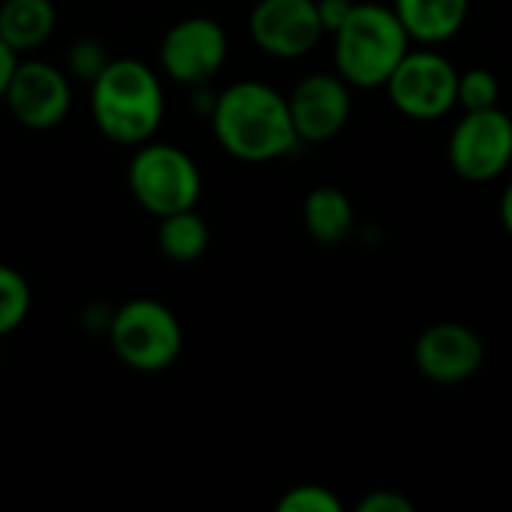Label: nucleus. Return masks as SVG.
<instances>
[{
    "mask_svg": "<svg viewBox=\"0 0 512 512\" xmlns=\"http://www.w3.org/2000/svg\"><path fill=\"white\" fill-rule=\"evenodd\" d=\"M210 126L219 147L249 165L285 159L303 144L291 120L288 96L258 78H243L219 90Z\"/></svg>",
    "mask_w": 512,
    "mask_h": 512,
    "instance_id": "1",
    "label": "nucleus"
},
{
    "mask_svg": "<svg viewBox=\"0 0 512 512\" xmlns=\"http://www.w3.org/2000/svg\"><path fill=\"white\" fill-rule=\"evenodd\" d=\"M90 117L114 144L138 147L150 141L165 120L162 78L135 57H114L90 84Z\"/></svg>",
    "mask_w": 512,
    "mask_h": 512,
    "instance_id": "2",
    "label": "nucleus"
},
{
    "mask_svg": "<svg viewBox=\"0 0 512 512\" xmlns=\"http://www.w3.org/2000/svg\"><path fill=\"white\" fill-rule=\"evenodd\" d=\"M411 45L414 42L393 6L381 0H357L351 18L333 33V63L351 87L375 90L387 87Z\"/></svg>",
    "mask_w": 512,
    "mask_h": 512,
    "instance_id": "3",
    "label": "nucleus"
},
{
    "mask_svg": "<svg viewBox=\"0 0 512 512\" xmlns=\"http://www.w3.org/2000/svg\"><path fill=\"white\" fill-rule=\"evenodd\" d=\"M105 336L114 357L141 375H159L171 369L183 351L180 318L153 297H132L120 303Z\"/></svg>",
    "mask_w": 512,
    "mask_h": 512,
    "instance_id": "4",
    "label": "nucleus"
},
{
    "mask_svg": "<svg viewBox=\"0 0 512 512\" xmlns=\"http://www.w3.org/2000/svg\"><path fill=\"white\" fill-rule=\"evenodd\" d=\"M126 183L135 204L156 219L198 207L204 189L198 162L183 147L153 138L135 147L126 168Z\"/></svg>",
    "mask_w": 512,
    "mask_h": 512,
    "instance_id": "5",
    "label": "nucleus"
},
{
    "mask_svg": "<svg viewBox=\"0 0 512 512\" xmlns=\"http://www.w3.org/2000/svg\"><path fill=\"white\" fill-rule=\"evenodd\" d=\"M387 93L399 114L432 123L459 108V69L432 45L411 48L390 75Z\"/></svg>",
    "mask_w": 512,
    "mask_h": 512,
    "instance_id": "6",
    "label": "nucleus"
},
{
    "mask_svg": "<svg viewBox=\"0 0 512 512\" xmlns=\"http://www.w3.org/2000/svg\"><path fill=\"white\" fill-rule=\"evenodd\" d=\"M450 168L465 183H492L512 165V117L501 108L465 111L447 141Z\"/></svg>",
    "mask_w": 512,
    "mask_h": 512,
    "instance_id": "7",
    "label": "nucleus"
},
{
    "mask_svg": "<svg viewBox=\"0 0 512 512\" xmlns=\"http://www.w3.org/2000/svg\"><path fill=\"white\" fill-rule=\"evenodd\" d=\"M228 48V33L219 21L207 15H189L165 30L159 42V66L174 84H210L222 72Z\"/></svg>",
    "mask_w": 512,
    "mask_h": 512,
    "instance_id": "8",
    "label": "nucleus"
},
{
    "mask_svg": "<svg viewBox=\"0 0 512 512\" xmlns=\"http://www.w3.org/2000/svg\"><path fill=\"white\" fill-rule=\"evenodd\" d=\"M3 105L12 114V120L21 123L24 129L45 132L60 126L72 111L69 72L39 57L18 60L3 93Z\"/></svg>",
    "mask_w": 512,
    "mask_h": 512,
    "instance_id": "9",
    "label": "nucleus"
},
{
    "mask_svg": "<svg viewBox=\"0 0 512 512\" xmlns=\"http://www.w3.org/2000/svg\"><path fill=\"white\" fill-rule=\"evenodd\" d=\"M249 36L264 54L297 60L321 42L324 27L315 0H258L249 12Z\"/></svg>",
    "mask_w": 512,
    "mask_h": 512,
    "instance_id": "10",
    "label": "nucleus"
},
{
    "mask_svg": "<svg viewBox=\"0 0 512 512\" xmlns=\"http://www.w3.org/2000/svg\"><path fill=\"white\" fill-rule=\"evenodd\" d=\"M351 90L339 72H312L297 81L288 93V108L303 144H324L348 126Z\"/></svg>",
    "mask_w": 512,
    "mask_h": 512,
    "instance_id": "11",
    "label": "nucleus"
},
{
    "mask_svg": "<svg viewBox=\"0 0 512 512\" xmlns=\"http://www.w3.org/2000/svg\"><path fill=\"white\" fill-rule=\"evenodd\" d=\"M414 363L432 384H462L483 369L486 345L468 324L438 321L417 336Z\"/></svg>",
    "mask_w": 512,
    "mask_h": 512,
    "instance_id": "12",
    "label": "nucleus"
},
{
    "mask_svg": "<svg viewBox=\"0 0 512 512\" xmlns=\"http://www.w3.org/2000/svg\"><path fill=\"white\" fill-rule=\"evenodd\" d=\"M393 9L411 42L435 48L450 42L465 27L471 0H393Z\"/></svg>",
    "mask_w": 512,
    "mask_h": 512,
    "instance_id": "13",
    "label": "nucleus"
},
{
    "mask_svg": "<svg viewBox=\"0 0 512 512\" xmlns=\"http://www.w3.org/2000/svg\"><path fill=\"white\" fill-rule=\"evenodd\" d=\"M57 27V9L51 0H3L0 3V39L21 57L42 48Z\"/></svg>",
    "mask_w": 512,
    "mask_h": 512,
    "instance_id": "14",
    "label": "nucleus"
},
{
    "mask_svg": "<svg viewBox=\"0 0 512 512\" xmlns=\"http://www.w3.org/2000/svg\"><path fill=\"white\" fill-rule=\"evenodd\" d=\"M357 222L348 192L339 186H315L303 198V225L309 237L321 246H336L351 237Z\"/></svg>",
    "mask_w": 512,
    "mask_h": 512,
    "instance_id": "15",
    "label": "nucleus"
},
{
    "mask_svg": "<svg viewBox=\"0 0 512 512\" xmlns=\"http://www.w3.org/2000/svg\"><path fill=\"white\" fill-rule=\"evenodd\" d=\"M156 246L174 264H195L210 246L207 219L195 207L162 216L156 228Z\"/></svg>",
    "mask_w": 512,
    "mask_h": 512,
    "instance_id": "16",
    "label": "nucleus"
},
{
    "mask_svg": "<svg viewBox=\"0 0 512 512\" xmlns=\"http://www.w3.org/2000/svg\"><path fill=\"white\" fill-rule=\"evenodd\" d=\"M30 303H33V294H30L27 279L15 267L0 264V339L15 333L27 321Z\"/></svg>",
    "mask_w": 512,
    "mask_h": 512,
    "instance_id": "17",
    "label": "nucleus"
},
{
    "mask_svg": "<svg viewBox=\"0 0 512 512\" xmlns=\"http://www.w3.org/2000/svg\"><path fill=\"white\" fill-rule=\"evenodd\" d=\"M501 105V81L486 66H471L459 72V108L462 111H483Z\"/></svg>",
    "mask_w": 512,
    "mask_h": 512,
    "instance_id": "18",
    "label": "nucleus"
},
{
    "mask_svg": "<svg viewBox=\"0 0 512 512\" xmlns=\"http://www.w3.org/2000/svg\"><path fill=\"white\" fill-rule=\"evenodd\" d=\"M111 60H114V57H111V51L105 48L102 39H96V36H81V39H75V42L69 45V51H66V72H69V78H75V81L93 84V81L105 72V66H108Z\"/></svg>",
    "mask_w": 512,
    "mask_h": 512,
    "instance_id": "19",
    "label": "nucleus"
},
{
    "mask_svg": "<svg viewBox=\"0 0 512 512\" xmlns=\"http://www.w3.org/2000/svg\"><path fill=\"white\" fill-rule=\"evenodd\" d=\"M279 512H339L342 510V501L327 489V486H315V483H303V486H294L288 489L279 504Z\"/></svg>",
    "mask_w": 512,
    "mask_h": 512,
    "instance_id": "20",
    "label": "nucleus"
},
{
    "mask_svg": "<svg viewBox=\"0 0 512 512\" xmlns=\"http://www.w3.org/2000/svg\"><path fill=\"white\" fill-rule=\"evenodd\" d=\"M357 512H414V501L393 489H375L357 504Z\"/></svg>",
    "mask_w": 512,
    "mask_h": 512,
    "instance_id": "21",
    "label": "nucleus"
},
{
    "mask_svg": "<svg viewBox=\"0 0 512 512\" xmlns=\"http://www.w3.org/2000/svg\"><path fill=\"white\" fill-rule=\"evenodd\" d=\"M315 6H318V18H321V27H324V33H336L348 18H351V12H354V6H357V0H315Z\"/></svg>",
    "mask_w": 512,
    "mask_h": 512,
    "instance_id": "22",
    "label": "nucleus"
},
{
    "mask_svg": "<svg viewBox=\"0 0 512 512\" xmlns=\"http://www.w3.org/2000/svg\"><path fill=\"white\" fill-rule=\"evenodd\" d=\"M18 60H21V57L0 39V102H3V93H6V87H9V78H12Z\"/></svg>",
    "mask_w": 512,
    "mask_h": 512,
    "instance_id": "23",
    "label": "nucleus"
},
{
    "mask_svg": "<svg viewBox=\"0 0 512 512\" xmlns=\"http://www.w3.org/2000/svg\"><path fill=\"white\" fill-rule=\"evenodd\" d=\"M498 216H501V225L504 231L512 237V180L504 186L501 192V204H498Z\"/></svg>",
    "mask_w": 512,
    "mask_h": 512,
    "instance_id": "24",
    "label": "nucleus"
},
{
    "mask_svg": "<svg viewBox=\"0 0 512 512\" xmlns=\"http://www.w3.org/2000/svg\"><path fill=\"white\" fill-rule=\"evenodd\" d=\"M381 3H387V0H381Z\"/></svg>",
    "mask_w": 512,
    "mask_h": 512,
    "instance_id": "25",
    "label": "nucleus"
}]
</instances>
